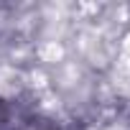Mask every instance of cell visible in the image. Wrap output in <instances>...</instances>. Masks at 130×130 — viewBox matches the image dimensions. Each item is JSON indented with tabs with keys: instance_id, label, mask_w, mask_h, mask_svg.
I'll use <instances>...</instances> for the list:
<instances>
[{
	"instance_id": "6da1fadb",
	"label": "cell",
	"mask_w": 130,
	"mask_h": 130,
	"mask_svg": "<svg viewBox=\"0 0 130 130\" xmlns=\"http://www.w3.org/2000/svg\"><path fill=\"white\" fill-rule=\"evenodd\" d=\"M28 112L21 102L0 97V130H21L28 125Z\"/></svg>"
}]
</instances>
